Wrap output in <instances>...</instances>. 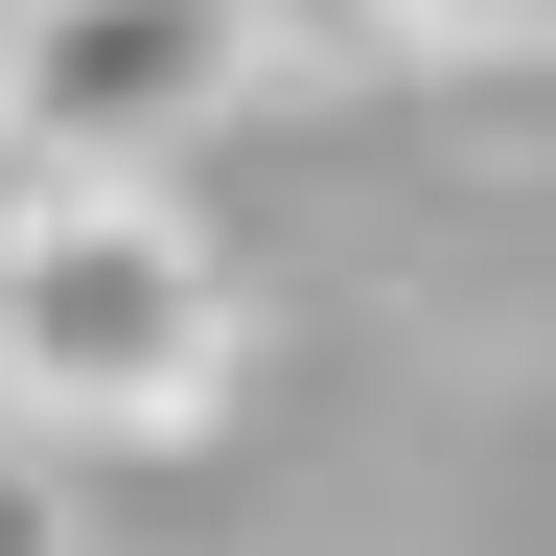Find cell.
<instances>
[{
    "label": "cell",
    "mask_w": 556,
    "mask_h": 556,
    "mask_svg": "<svg viewBox=\"0 0 556 556\" xmlns=\"http://www.w3.org/2000/svg\"><path fill=\"white\" fill-rule=\"evenodd\" d=\"M232 394V255L163 208V163H70L0 232V417L47 441H186Z\"/></svg>",
    "instance_id": "6da1fadb"
},
{
    "label": "cell",
    "mask_w": 556,
    "mask_h": 556,
    "mask_svg": "<svg viewBox=\"0 0 556 556\" xmlns=\"http://www.w3.org/2000/svg\"><path fill=\"white\" fill-rule=\"evenodd\" d=\"M278 0H0V116L47 163H163L255 93Z\"/></svg>",
    "instance_id": "7a4b0ae2"
},
{
    "label": "cell",
    "mask_w": 556,
    "mask_h": 556,
    "mask_svg": "<svg viewBox=\"0 0 556 556\" xmlns=\"http://www.w3.org/2000/svg\"><path fill=\"white\" fill-rule=\"evenodd\" d=\"M371 24H417V47H533V0H371Z\"/></svg>",
    "instance_id": "3957f363"
},
{
    "label": "cell",
    "mask_w": 556,
    "mask_h": 556,
    "mask_svg": "<svg viewBox=\"0 0 556 556\" xmlns=\"http://www.w3.org/2000/svg\"><path fill=\"white\" fill-rule=\"evenodd\" d=\"M47 186H70V163H47V139H24V116H0V232H24V208H47Z\"/></svg>",
    "instance_id": "277c9868"
},
{
    "label": "cell",
    "mask_w": 556,
    "mask_h": 556,
    "mask_svg": "<svg viewBox=\"0 0 556 556\" xmlns=\"http://www.w3.org/2000/svg\"><path fill=\"white\" fill-rule=\"evenodd\" d=\"M0 556H47V486H24V464H0Z\"/></svg>",
    "instance_id": "5b68a950"
},
{
    "label": "cell",
    "mask_w": 556,
    "mask_h": 556,
    "mask_svg": "<svg viewBox=\"0 0 556 556\" xmlns=\"http://www.w3.org/2000/svg\"><path fill=\"white\" fill-rule=\"evenodd\" d=\"M533 47H556V0H533Z\"/></svg>",
    "instance_id": "8992f818"
}]
</instances>
